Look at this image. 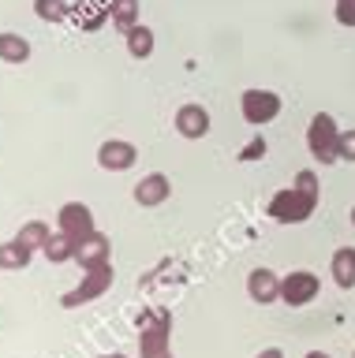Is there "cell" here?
<instances>
[{"label":"cell","mask_w":355,"mask_h":358,"mask_svg":"<svg viewBox=\"0 0 355 358\" xmlns=\"http://www.w3.org/2000/svg\"><path fill=\"white\" fill-rule=\"evenodd\" d=\"M176 131H180L183 138H202L209 131V112L202 105H183L176 112Z\"/></svg>","instance_id":"obj_11"},{"label":"cell","mask_w":355,"mask_h":358,"mask_svg":"<svg viewBox=\"0 0 355 358\" xmlns=\"http://www.w3.org/2000/svg\"><path fill=\"white\" fill-rule=\"evenodd\" d=\"M135 157H139V150L131 142L109 138V142H102V150H97V164H102L105 172H127V168L135 164Z\"/></svg>","instance_id":"obj_7"},{"label":"cell","mask_w":355,"mask_h":358,"mask_svg":"<svg viewBox=\"0 0 355 358\" xmlns=\"http://www.w3.org/2000/svg\"><path fill=\"white\" fill-rule=\"evenodd\" d=\"M57 228L68 231L71 239H83V235L97 231V228H94V213H90V206H83V201H68V206L60 209Z\"/></svg>","instance_id":"obj_8"},{"label":"cell","mask_w":355,"mask_h":358,"mask_svg":"<svg viewBox=\"0 0 355 358\" xmlns=\"http://www.w3.org/2000/svg\"><path fill=\"white\" fill-rule=\"evenodd\" d=\"M351 224H355V209H351Z\"/></svg>","instance_id":"obj_28"},{"label":"cell","mask_w":355,"mask_h":358,"mask_svg":"<svg viewBox=\"0 0 355 358\" xmlns=\"http://www.w3.org/2000/svg\"><path fill=\"white\" fill-rule=\"evenodd\" d=\"M318 276L307 273V268H292L284 280H281V302H288V306H307L310 299H318Z\"/></svg>","instance_id":"obj_5"},{"label":"cell","mask_w":355,"mask_h":358,"mask_svg":"<svg viewBox=\"0 0 355 358\" xmlns=\"http://www.w3.org/2000/svg\"><path fill=\"white\" fill-rule=\"evenodd\" d=\"M258 157H265V142H262V138H254L247 150L239 153V161H258Z\"/></svg>","instance_id":"obj_24"},{"label":"cell","mask_w":355,"mask_h":358,"mask_svg":"<svg viewBox=\"0 0 355 358\" xmlns=\"http://www.w3.org/2000/svg\"><path fill=\"white\" fill-rule=\"evenodd\" d=\"M102 358H127V355H102Z\"/></svg>","instance_id":"obj_27"},{"label":"cell","mask_w":355,"mask_h":358,"mask_svg":"<svg viewBox=\"0 0 355 358\" xmlns=\"http://www.w3.org/2000/svg\"><path fill=\"white\" fill-rule=\"evenodd\" d=\"M292 187H295V190H303V194H307V198H314V201H318V194H321V190H318V176L310 172V168H303V172L295 176V183H292Z\"/></svg>","instance_id":"obj_21"},{"label":"cell","mask_w":355,"mask_h":358,"mask_svg":"<svg viewBox=\"0 0 355 358\" xmlns=\"http://www.w3.org/2000/svg\"><path fill=\"white\" fill-rule=\"evenodd\" d=\"M75 250H79V239H71V235L60 231V228L46 239V246H41V254H46L49 262H71Z\"/></svg>","instance_id":"obj_14"},{"label":"cell","mask_w":355,"mask_h":358,"mask_svg":"<svg viewBox=\"0 0 355 358\" xmlns=\"http://www.w3.org/2000/svg\"><path fill=\"white\" fill-rule=\"evenodd\" d=\"M109 239L102 231H90V235H83L79 239V250H75V262H79L83 268H94V265H105L109 262Z\"/></svg>","instance_id":"obj_9"},{"label":"cell","mask_w":355,"mask_h":358,"mask_svg":"<svg viewBox=\"0 0 355 358\" xmlns=\"http://www.w3.org/2000/svg\"><path fill=\"white\" fill-rule=\"evenodd\" d=\"M109 15H113L116 27L131 30L135 27V15H139V0H113V8H109Z\"/></svg>","instance_id":"obj_18"},{"label":"cell","mask_w":355,"mask_h":358,"mask_svg":"<svg viewBox=\"0 0 355 358\" xmlns=\"http://www.w3.org/2000/svg\"><path fill=\"white\" fill-rule=\"evenodd\" d=\"M109 284H113V265H94V268H83V284L68 291L60 302H64V310H75V306H83V302H94V299H102Z\"/></svg>","instance_id":"obj_4"},{"label":"cell","mask_w":355,"mask_h":358,"mask_svg":"<svg viewBox=\"0 0 355 358\" xmlns=\"http://www.w3.org/2000/svg\"><path fill=\"white\" fill-rule=\"evenodd\" d=\"M307 145H310V153H314L321 164L340 161V131H337V123H333V116L318 112V116L310 120V127H307Z\"/></svg>","instance_id":"obj_2"},{"label":"cell","mask_w":355,"mask_h":358,"mask_svg":"<svg viewBox=\"0 0 355 358\" xmlns=\"http://www.w3.org/2000/svg\"><path fill=\"white\" fill-rule=\"evenodd\" d=\"M337 22L355 27V0H337Z\"/></svg>","instance_id":"obj_22"},{"label":"cell","mask_w":355,"mask_h":358,"mask_svg":"<svg viewBox=\"0 0 355 358\" xmlns=\"http://www.w3.org/2000/svg\"><path fill=\"white\" fill-rule=\"evenodd\" d=\"M340 157H344V161H355V127L340 131Z\"/></svg>","instance_id":"obj_23"},{"label":"cell","mask_w":355,"mask_h":358,"mask_svg":"<svg viewBox=\"0 0 355 358\" xmlns=\"http://www.w3.org/2000/svg\"><path fill=\"white\" fill-rule=\"evenodd\" d=\"M314 206H318L314 198H307L303 190L288 187V190H277L270 198V217L281 220V224H303L310 213H314Z\"/></svg>","instance_id":"obj_3"},{"label":"cell","mask_w":355,"mask_h":358,"mask_svg":"<svg viewBox=\"0 0 355 358\" xmlns=\"http://www.w3.org/2000/svg\"><path fill=\"white\" fill-rule=\"evenodd\" d=\"M307 358H333V355H326V351H310Z\"/></svg>","instance_id":"obj_26"},{"label":"cell","mask_w":355,"mask_h":358,"mask_svg":"<svg viewBox=\"0 0 355 358\" xmlns=\"http://www.w3.org/2000/svg\"><path fill=\"white\" fill-rule=\"evenodd\" d=\"M34 11H38V19H46V22H60L68 15V4H64V0H34Z\"/></svg>","instance_id":"obj_20"},{"label":"cell","mask_w":355,"mask_h":358,"mask_svg":"<svg viewBox=\"0 0 355 358\" xmlns=\"http://www.w3.org/2000/svg\"><path fill=\"white\" fill-rule=\"evenodd\" d=\"M127 52L139 56V60H142V56H150V52H153V30H150V27H139V22H135V27L127 30Z\"/></svg>","instance_id":"obj_17"},{"label":"cell","mask_w":355,"mask_h":358,"mask_svg":"<svg viewBox=\"0 0 355 358\" xmlns=\"http://www.w3.org/2000/svg\"><path fill=\"white\" fill-rule=\"evenodd\" d=\"M281 112V97L273 90H247L243 94V120L247 123H270Z\"/></svg>","instance_id":"obj_6"},{"label":"cell","mask_w":355,"mask_h":358,"mask_svg":"<svg viewBox=\"0 0 355 358\" xmlns=\"http://www.w3.org/2000/svg\"><path fill=\"white\" fill-rule=\"evenodd\" d=\"M333 280H337V287H355V250L351 246H344V250L333 254Z\"/></svg>","instance_id":"obj_15"},{"label":"cell","mask_w":355,"mask_h":358,"mask_svg":"<svg viewBox=\"0 0 355 358\" xmlns=\"http://www.w3.org/2000/svg\"><path fill=\"white\" fill-rule=\"evenodd\" d=\"M27 56H30L27 38H19V34H0V60H8V64H23Z\"/></svg>","instance_id":"obj_16"},{"label":"cell","mask_w":355,"mask_h":358,"mask_svg":"<svg viewBox=\"0 0 355 358\" xmlns=\"http://www.w3.org/2000/svg\"><path fill=\"white\" fill-rule=\"evenodd\" d=\"M169 329H172V317L165 310H146L139 317V347H142V358H172V347H169Z\"/></svg>","instance_id":"obj_1"},{"label":"cell","mask_w":355,"mask_h":358,"mask_svg":"<svg viewBox=\"0 0 355 358\" xmlns=\"http://www.w3.org/2000/svg\"><path fill=\"white\" fill-rule=\"evenodd\" d=\"M258 358H284V351H281V347H265Z\"/></svg>","instance_id":"obj_25"},{"label":"cell","mask_w":355,"mask_h":358,"mask_svg":"<svg viewBox=\"0 0 355 358\" xmlns=\"http://www.w3.org/2000/svg\"><path fill=\"white\" fill-rule=\"evenodd\" d=\"M169 194H172V187H169V179H165L161 172H153V176H146V179H139V183H135V201L142 209L161 206Z\"/></svg>","instance_id":"obj_10"},{"label":"cell","mask_w":355,"mask_h":358,"mask_svg":"<svg viewBox=\"0 0 355 358\" xmlns=\"http://www.w3.org/2000/svg\"><path fill=\"white\" fill-rule=\"evenodd\" d=\"M30 254H34V246H27L23 239H8V243H0V268H27L30 265Z\"/></svg>","instance_id":"obj_13"},{"label":"cell","mask_w":355,"mask_h":358,"mask_svg":"<svg viewBox=\"0 0 355 358\" xmlns=\"http://www.w3.org/2000/svg\"><path fill=\"white\" fill-rule=\"evenodd\" d=\"M247 295L254 299V302H277L281 299V280H277L270 268H254V273L247 276Z\"/></svg>","instance_id":"obj_12"},{"label":"cell","mask_w":355,"mask_h":358,"mask_svg":"<svg viewBox=\"0 0 355 358\" xmlns=\"http://www.w3.org/2000/svg\"><path fill=\"white\" fill-rule=\"evenodd\" d=\"M49 224L46 220H30V224H23V231H19V239H23L27 246H46V239H49Z\"/></svg>","instance_id":"obj_19"}]
</instances>
